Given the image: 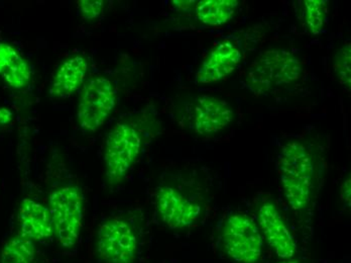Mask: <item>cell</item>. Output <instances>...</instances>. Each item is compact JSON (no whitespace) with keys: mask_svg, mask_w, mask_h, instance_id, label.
Wrapping results in <instances>:
<instances>
[{"mask_svg":"<svg viewBox=\"0 0 351 263\" xmlns=\"http://www.w3.org/2000/svg\"><path fill=\"white\" fill-rule=\"evenodd\" d=\"M277 165L289 205L295 211H303L309 206L313 192L314 162L311 153L303 143H287L278 154Z\"/></svg>","mask_w":351,"mask_h":263,"instance_id":"obj_1","label":"cell"},{"mask_svg":"<svg viewBox=\"0 0 351 263\" xmlns=\"http://www.w3.org/2000/svg\"><path fill=\"white\" fill-rule=\"evenodd\" d=\"M88 71V62L83 56L66 60L58 68L51 81L50 95L53 98H68L84 83Z\"/></svg>","mask_w":351,"mask_h":263,"instance_id":"obj_13","label":"cell"},{"mask_svg":"<svg viewBox=\"0 0 351 263\" xmlns=\"http://www.w3.org/2000/svg\"><path fill=\"white\" fill-rule=\"evenodd\" d=\"M279 263H299V262H297V260H285V262Z\"/></svg>","mask_w":351,"mask_h":263,"instance_id":"obj_23","label":"cell"},{"mask_svg":"<svg viewBox=\"0 0 351 263\" xmlns=\"http://www.w3.org/2000/svg\"><path fill=\"white\" fill-rule=\"evenodd\" d=\"M141 149V135L132 126L117 124L107 136L104 165L110 187L121 183L138 159Z\"/></svg>","mask_w":351,"mask_h":263,"instance_id":"obj_4","label":"cell"},{"mask_svg":"<svg viewBox=\"0 0 351 263\" xmlns=\"http://www.w3.org/2000/svg\"><path fill=\"white\" fill-rule=\"evenodd\" d=\"M84 198L80 188L74 185L53 190L49 200L53 233L64 248H72L80 237Z\"/></svg>","mask_w":351,"mask_h":263,"instance_id":"obj_3","label":"cell"},{"mask_svg":"<svg viewBox=\"0 0 351 263\" xmlns=\"http://www.w3.org/2000/svg\"><path fill=\"white\" fill-rule=\"evenodd\" d=\"M156 207L162 223L174 230L194 225L202 213L200 205L169 185L156 192Z\"/></svg>","mask_w":351,"mask_h":263,"instance_id":"obj_8","label":"cell"},{"mask_svg":"<svg viewBox=\"0 0 351 263\" xmlns=\"http://www.w3.org/2000/svg\"><path fill=\"white\" fill-rule=\"evenodd\" d=\"M138 250V236L125 220L111 218L98 229L96 251L102 262L134 263Z\"/></svg>","mask_w":351,"mask_h":263,"instance_id":"obj_7","label":"cell"},{"mask_svg":"<svg viewBox=\"0 0 351 263\" xmlns=\"http://www.w3.org/2000/svg\"><path fill=\"white\" fill-rule=\"evenodd\" d=\"M79 12L84 19L99 18L104 12V2L102 0H79Z\"/></svg>","mask_w":351,"mask_h":263,"instance_id":"obj_19","label":"cell"},{"mask_svg":"<svg viewBox=\"0 0 351 263\" xmlns=\"http://www.w3.org/2000/svg\"><path fill=\"white\" fill-rule=\"evenodd\" d=\"M333 70L340 84L350 89L351 85V46L350 43L343 45L336 53Z\"/></svg>","mask_w":351,"mask_h":263,"instance_id":"obj_18","label":"cell"},{"mask_svg":"<svg viewBox=\"0 0 351 263\" xmlns=\"http://www.w3.org/2000/svg\"><path fill=\"white\" fill-rule=\"evenodd\" d=\"M239 8L237 0H204L196 5L197 18L207 25H221L232 19Z\"/></svg>","mask_w":351,"mask_h":263,"instance_id":"obj_15","label":"cell"},{"mask_svg":"<svg viewBox=\"0 0 351 263\" xmlns=\"http://www.w3.org/2000/svg\"><path fill=\"white\" fill-rule=\"evenodd\" d=\"M258 220L269 247L282 260H291L296 254V243L276 205L263 204L258 209Z\"/></svg>","mask_w":351,"mask_h":263,"instance_id":"obj_9","label":"cell"},{"mask_svg":"<svg viewBox=\"0 0 351 263\" xmlns=\"http://www.w3.org/2000/svg\"><path fill=\"white\" fill-rule=\"evenodd\" d=\"M303 21L306 29L319 35L324 30L328 12V2L325 0H306L303 2Z\"/></svg>","mask_w":351,"mask_h":263,"instance_id":"obj_17","label":"cell"},{"mask_svg":"<svg viewBox=\"0 0 351 263\" xmlns=\"http://www.w3.org/2000/svg\"><path fill=\"white\" fill-rule=\"evenodd\" d=\"M117 104V91L106 77L89 79L77 108V121L84 131L94 132L107 121Z\"/></svg>","mask_w":351,"mask_h":263,"instance_id":"obj_6","label":"cell"},{"mask_svg":"<svg viewBox=\"0 0 351 263\" xmlns=\"http://www.w3.org/2000/svg\"><path fill=\"white\" fill-rule=\"evenodd\" d=\"M221 241L226 254L239 263H256L262 258L263 238L256 222L237 213L229 216L221 230Z\"/></svg>","mask_w":351,"mask_h":263,"instance_id":"obj_5","label":"cell"},{"mask_svg":"<svg viewBox=\"0 0 351 263\" xmlns=\"http://www.w3.org/2000/svg\"><path fill=\"white\" fill-rule=\"evenodd\" d=\"M36 246L34 241L16 236L4 244L0 255V263H34Z\"/></svg>","mask_w":351,"mask_h":263,"instance_id":"obj_16","label":"cell"},{"mask_svg":"<svg viewBox=\"0 0 351 263\" xmlns=\"http://www.w3.org/2000/svg\"><path fill=\"white\" fill-rule=\"evenodd\" d=\"M173 3L175 4V6H177L178 10H186V8L191 6V4L193 3V1H174Z\"/></svg>","mask_w":351,"mask_h":263,"instance_id":"obj_22","label":"cell"},{"mask_svg":"<svg viewBox=\"0 0 351 263\" xmlns=\"http://www.w3.org/2000/svg\"><path fill=\"white\" fill-rule=\"evenodd\" d=\"M243 59L241 50L230 42L220 43L211 51L196 73L200 84L217 82L237 69Z\"/></svg>","mask_w":351,"mask_h":263,"instance_id":"obj_11","label":"cell"},{"mask_svg":"<svg viewBox=\"0 0 351 263\" xmlns=\"http://www.w3.org/2000/svg\"><path fill=\"white\" fill-rule=\"evenodd\" d=\"M18 220L21 236L34 241H44L53 234L52 217L49 207L25 198L19 205Z\"/></svg>","mask_w":351,"mask_h":263,"instance_id":"obj_12","label":"cell"},{"mask_svg":"<svg viewBox=\"0 0 351 263\" xmlns=\"http://www.w3.org/2000/svg\"><path fill=\"white\" fill-rule=\"evenodd\" d=\"M234 119V113L228 102L215 96L201 95L195 102L193 126L200 136L210 137L228 127Z\"/></svg>","mask_w":351,"mask_h":263,"instance_id":"obj_10","label":"cell"},{"mask_svg":"<svg viewBox=\"0 0 351 263\" xmlns=\"http://www.w3.org/2000/svg\"><path fill=\"white\" fill-rule=\"evenodd\" d=\"M340 198H341L343 204L346 207H350L351 201V179L350 176H348L346 181L342 183L341 187H340Z\"/></svg>","mask_w":351,"mask_h":263,"instance_id":"obj_20","label":"cell"},{"mask_svg":"<svg viewBox=\"0 0 351 263\" xmlns=\"http://www.w3.org/2000/svg\"><path fill=\"white\" fill-rule=\"evenodd\" d=\"M302 72L303 66L294 54L271 49L265 51L252 62L248 68L246 85L252 93L261 95L295 82Z\"/></svg>","mask_w":351,"mask_h":263,"instance_id":"obj_2","label":"cell"},{"mask_svg":"<svg viewBox=\"0 0 351 263\" xmlns=\"http://www.w3.org/2000/svg\"><path fill=\"white\" fill-rule=\"evenodd\" d=\"M14 119V113L6 108H0V127L8 125Z\"/></svg>","mask_w":351,"mask_h":263,"instance_id":"obj_21","label":"cell"},{"mask_svg":"<svg viewBox=\"0 0 351 263\" xmlns=\"http://www.w3.org/2000/svg\"><path fill=\"white\" fill-rule=\"evenodd\" d=\"M0 76L14 89H25L32 79V70L27 60L5 43H0Z\"/></svg>","mask_w":351,"mask_h":263,"instance_id":"obj_14","label":"cell"}]
</instances>
